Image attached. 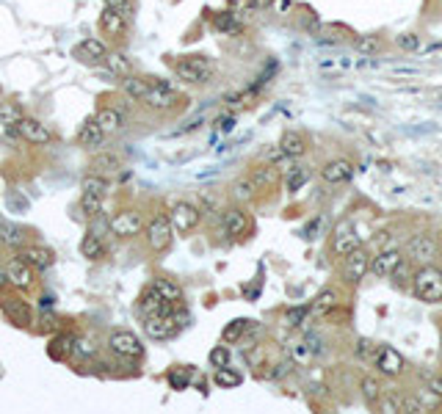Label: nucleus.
Segmentation results:
<instances>
[{
    "instance_id": "nucleus-27",
    "label": "nucleus",
    "mask_w": 442,
    "mask_h": 414,
    "mask_svg": "<svg viewBox=\"0 0 442 414\" xmlns=\"http://www.w3.org/2000/svg\"><path fill=\"white\" fill-rule=\"evenodd\" d=\"M103 64H105V72H108L111 78H119V80L136 72L133 61H130L125 53H119V50H108V55L103 58Z\"/></svg>"
},
{
    "instance_id": "nucleus-43",
    "label": "nucleus",
    "mask_w": 442,
    "mask_h": 414,
    "mask_svg": "<svg viewBox=\"0 0 442 414\" xmlns=\"http://www.w3.org/2000/svg\"><path fill=\"white\" fill-rule=\"evenodd\" d=\"M362 398H365L368 406H376V401L382 398V387H379L376 379H371V376L362 379Z\"/></svg>"
},
{
    "instance_id": "nucleus-54",
    "label": "nucleus",
    "mask_w": 442,
    "mask_h": 414,
    "mask_svg": "<svg viewBox=\"0 0 442 414\" xmlns=\"http://www.w3.org/2000/svg\"><path fill=\"white\" fill-rule=\"evenodd\" d=\"M423 401L421 398H401V412H423Z\"/></svg>"
},
{
    "instance_id": "nucleus-46",
    "label": "nucleus",
    "mask_w": 442,
    "mask_h": 414,
    "mask_svg": "<svg viewBox=\"0 0 442 414\" xmlns=\"http://www.w3.org/2000/svg\"><path fill=\"white\" fill-rule=\"evenodd\" d=\"M307 315H310V307H290V309L285 312V323H288L290 329H299V326L307 321Z\"/></svg>"
},
{
    "instance_id": "nucleus-10",
    "label": "nucleus",
    "mask_w": 442,
    "mask_h": 414,
    "mask_svg": "<svg viewBox=\"0 0 442 414\" xmlns=\"http://www.w3.org/2000/svg\"><path fill=\"white\" fill-rule=\"evenodd\" d=\"M14 254H17L22 262H28L36 276L44 273V271H50V268L55 265V251L47 249V246H39V243H22Z\"/></svg>"
},
{
    "instance_id": "nucleus-36",
    "label": "nucleus",
    "mask_w": 442,
    "mask_h": 414,
    "mask_svg": "<svg viewBox=\"0 0 442 414\" xmlns=\"http://www.w3.org/2000/svg\"><path fill=\"white\" fill-rule=\"evenodd\" d=\"M337 290H332V287H326V290H321L318 296H315V301H312V307H310V312L312 315H326V312H332L335 307H337Z\"/></svg>"
},
{
    "instance_id": "nucleus-35",
    "label": "nucleus",
    "mask_w": 442,
    "mask_h": 414,
    "mask_svg": "<svg viewBox=\"0 0 442 414\" xmlns=\"http://www.w3.org/2000/svg\"><path fill=\"white\" fill-rule=\"evenodd\" d=\"M80 254H83L86 260H100V257L105 254V240L89 229V232L83 235V240H80Z\"/></svg>"
},
{
    "instance_id": "nucleus-39",
    "label": "nucleus",
    "mask_w": 442,
    "mask_h": 414,
    "mask_svg": "<svg viewBox=\"0 0 442 414\" xmlns=\"http://www.w3.org/2000/svg\"><path fill=\"white\" fill-rule=\"evenodd\" d=\"M307 180H310V169H304V166H290V169H288V177H285V188H288L290 194H296V191H301V188L307 186Z\"/></svg>"
},
{
    "instance_id": "nucleus-48",
    "label": "nucleus",
    "mask_w": 442,
    "mask_h": 414,
    "mask_svg": "<svg viewBox=\"0 0 442 414\" xmlns=\"http://www.w3.org/2000/svg\"><path fill=\"white\" fill-rule=\"evenodd\" d=\"M285 161H290L279 147H268L265 152H263V163H271V166H279V163H285Z\"/></svg>"
},
{
    "instance_id": "nucleus-9",
    "label": "nucleus",
    "mask_w": 442,
    "mask_h": 414,
    "mask_svg": "<svg viewBox=\"0 0 442 414\" xmlns=\"http://www.w3.org/2000/svg\"><path fill=\"white\" fill-rule=\"evenodd\" d=\"M14 127H17L19 138H22L25 144H30V147H47V144L55 141V133H53L44 122H39V119H33V116H28V114H25Z\"/></svg>"
},
{
    "instance_id": "nucleus-49",
    "label": "nucleus",
    "mask_w": 442,
    "mask_h": 414,
    "mask_svg": "<svg viewBox=\"0 0 442 414\" xmlns=\"http://www.w3.org/2000/svg\"><path fill=\"white\" fill-rule=\"evenodd\" d=\"M208 359H211V365H213V368H224V365H229V348H227V345H216V348L211 351V357H208Z\"/></svg>"
},
{
    "instance_id": "nucleus-15",
    "label": "nucleus",
    "mask_w": 442,
    "mask_h": 414,
    "mask_svg": "<svg viewBox=\"0 0 442 414\" xmlns=\"http://www.w3.org/2000/svg\"><path fill=\"white\" fill-rule=\"evenodd\" d=\"M125 169V161L119 152L114 150H94L91 161H89V172L94 174H103V177H111V174H119Z\"/></svg>"
},
{
    "instance_id": "nucleus-38",
    "label": "nucleus",
    "mask_w": 442,
    "mask_h": 414,
    "mask_svg": "<svg viewBox=\"0 0 442 414\" xmlns=\"http://www.w3.org/2000/svg\"><path fill=\"white\" fill-rule=\"evenodd\" d=\"M213 381H216V387H221V390H235V387L243 381V376H240L238 370H232L229 365H224V368H216Z\"/></svg>"
},
{
    "instance_id": "nucleus-5",
    "label": "nucleus",
    "mask_w": 442,
    "mask_h": 414,
    "mask_svg": "<svg viewBox=\"0 0 442 414\" xmlns=\"http://www.w3.org/2000/svg\"><path fill=\"white\" fill-rule=\"evenodd\" d=\"M415 296L426 304H440L442 301V271L434 265H421L415 273Z\"/></svg>"
},
{
    "instance_id": "nucleus-41",
    "label": "nucleus",
    "mask_w": 442,
    "mask_h": 414,
    "mask_svg": "<svg viewBox=\"0 0 442 414\" xmlns=\"http://www.w3.org/2000/svg\"><path fill=\"white\" fill-rule=\"evenodd\" d=\"M103 202H105V197L83 194V191H80V213H83V218L89 221V218H94L97 213H103Z\"/></svg>"
},
{
    "instance_id": "nucleus-58",
    "label": "nucleus",
    "mask_w": 442,
    "mask_h": 414,
    "mask_svg": "<svg viewBox=\"0 0 442 414\" xmlns=\"http://www.w3.org/2000/svg\"><path fill=\"white\" fill-rule=\"evenodd\" d=\"M3 287H8V282H6V265L0 262V290H3Z\"/></svg>"
},
{
    "instance_id": "nucleus-52",
    "label": "nucleus",
    "mask_w": 442,
    "mask_h": 414,
    "mask_svg": "<svg viewBox=\"0 0 442 414\" xmlns=\"http://www.w3.org/2000/svg\"><path fill=\"white\" fill-rule=\"evenodd\" d=\"M376 406H379L384 414H396V412H401V398H396V395H390V398H384V401L379 398Z\"/></svg>"
},
{
    "instance_id": "nucleus-7",
    "label": "nucleus",
    "mask_w": 442,
    "mask_h": 414,
    "mask_svg": "<svg viewBox=\"0 0 442 414\" xmlns=\"http://www.w3.org/2000/svg\"><path fill=\"white\" fill-rule=\"evenodd\" d=\"M144 224L147 221H144L141 210H136V207H122L108 218V229L116 237H139L144 232Z\"/></svg>"
},
{
    "instance_id": "nucleus-57",
    "label": "nucleus",
    "mask_w": 442,
    "mask_h": 414,
    "mask_svg": "<svg viewBox=\"0 0 442 414\" xmlns=\"http://www.w3.org/2000/svg\"><path fill=\"white\" fill-rule=\"evenodd\" d=\"M249 3H251L254 8H268V6L274 3V0H249Z\"/></svg>"
},
{
    "instance_id": "nucleus-19",
    "label": "nucleus",
    "mask_w": 442,
    "mask_h": 414,
    "mask_svg": "<svg viewBox=\"0 0 442 414\" xmlns=\"http://www.w3.org/2000/svg\"><path fill=\"white\" fill-rule=\"evenodd\" d=\"M139 315H141V321L144 318H152V315H163L166 309H172V304H166L163 298H161V293L152 287V285H147L144 290H141V296H139Z\"/></svg>"
},
{
    "instance_id": "nucleus-28",
    "label": "nucleus",
    "mask_w": 442,
    "mask_h": 414,
    "mask_svg": "<svg viewBox=\"0 0 442 414\" xmlns=\"http://www.w3.org/2000/svg\"><path fill=\"white\" fill-rule=\"evenodd\" d=\"M279 150L293 161V158H301L307 152V138L299 133V130H285L282 138H279Z\"/></svg>"
},
{
    "instance_id": "nucleus-23",
    "label": "nucleus",
    "mask_w": 442,
    "mask_h": 414,
    "mask_svg": "<svg viewBox=\"0 0 442 414\" xmlns=\"http://www.w3.org/2000/svg\"><path fill=\"white\" fill-rule=\"evenodd\" d=\"M404 262V254L398 251V249H384L382 254H376L373 260H371V273H376V276H393L396 273V268Z\"/></svg>"
},
{
    "instance_id": "nucleus-30",
    "label": "nucleus",
    "mask_w": 442,
    "mask_h": 414,
    "mask_svg": "<svg viewBox=\"0 0 442 414\" xmlns=\"http://www.w3.org/2000/svg\"><path fill=\"white\" fill-rule=\"evenodd\" d=\"M211 22H213V28L221 30L224 36H238V33L243 30V25H240V19H238L235 11H216Z\"/></svg>"
},
{
    "instance_id": "nucleus-3",
    "label": "nucleus",
    "mask_w": 442,
    "mask_h": 414,
    "mask_svg": "<svg viewBox=\"0 0 442 414\" xmlns=\"http://www.w3.org/2000/svg\"><path fill=\"white\" fill-rule=\"evenodd\" d=\"M144 232H147V246L152 254H163L172 240H175V229H172V221H169V213L158 210L152 213V218L144 224Z\"/></svg>"
},
{
    "instance_id": "nucleus-32",
    "label": "nucleus",
    "mask_w": 442,
    "mask_h": 414,
    "mask_svg": "<svg viewBox=\"0 0 442 414\" xmlns=\"http://www.w3.org/2000/svg\"><path fill=\"white\" fill-rule=\"evenodd\" d=\"M229 197H232V202H238V205H249V202L257 199V188H254V183H251L249 177H240V180L232 183Z\"/></svg>"
},
{
    "instance_id": "nucleus-53",
    "label": "nucleus",
    "mask_w": 442,
    "mask_h": 414,
    "mask_svg": "<svg viewBox=\"0 0 442 414\" xmlns=\"http://www.w3.org/2000/svg\"><path fill=\"white\" fill-rule=\"evenodd\" d=\"M169 384H172L175 390H186V387H188V376L180 373V370H172V373H169Z\"/></svg>"
},
{
    "instance_id": "nucleus-56",
    "label": "nucleus",
    "mask_w": 442,
    "mask_h": 414,
    "mask_svg": "<svg viewBox=\"0 0 442 414\" xmlns=\"http://www.w3.org/2000/svg\"><path fill=\"white\" fill-rule=\"evenodd\" d=\"M429 390H432L437 398H442V376H437V379H432V381H429Z\"/></svg>"
},
{
    "instance_id": "nucleus-40",
    "label": "nucleus",
    "mask_w": 442,
    "mask_h": 414,
    "mask_svg": "<svg viewBox=\"0 0 442 414\" xmlns=\"http://www.w3.org/2000/svg\"><path fill=\"white\" fill-rule=\"evenodd\" d=\"M61 329V321H58V315L55 312H50V309H44L39 318H36V334H55Z\"/></svg>"
},
{
    "instance_id": "nucleus-16",
    "label": "nucleus",
    "mask_w": 442,
    "mask_h": 414,
    "mask_svg": "<svg viewBox=\"0 0 442 414\" xmlns=\"http://www.w3.org/2000/svg\"><path fill=\"white\" fill-rule=\"evenodd\" d=\"M108 50H111V44H108L105 39L89 36V39H83L80 44L72 47V55H75L78 61H83V64H100V61L108 55Z\"/></svg>"
},
{
    "instance_id": "nucleus-24",
    "label": "nucleus",
    "mask_w": 442,
    "mask_h": 414,
    "mask_svg": "<svg viewBox=\"0 0 442 414\" xmlns=\"http://www.w3.org/2000/svg\"><path fill=\"white\" fill-rule=\"evenodd\" d=\"M94 122L100 125V130H103L105 136H114V133H119V130L125 127V114H122L119 108H114V105H103V108L94 114Z\"/></svg>"
},
{
    "instance_id": "nucleus-37",
    "label": "nucleus",
    "mask_w": 442,
    "mask_h": 414,
    "mask_svg": "<svg viewBox=\"0 0 442 414\" xmlns=\"http://www.w3.org/2000/svg\"><path fill=\"white\" fill-rule=\"evenodd\" d=\"M108 177H103V174H94V172H89L83 180H80V191L83 194H97V197H105L108 194Z\"/></svg>"
},
{
    "instance_id": "nucleus-50",
    "label": "nucleus",
    "mask_w": 442,
    "mask_h": 414,
    "mask_svg": "<svg viewBox=\"0 0 442 414\" xmlns=\"http://www.w3.org/2000/svg\"><path fill=\"white\" fill-rule=\"evenodd\" d=\"M312 357H315V354H312V348L307 345V340H301V343L293 345V359H296V362H310Z\"/></svg>"
},
{
    "instance_id": "nucleus-42",
    "label": "nucleus",
    "mask_w": 442,
    "mask_h": 414,
    "mask_svg": "<svg viewBox=\"0 0 442 414\" xmlns=\"http://www.w3.org/2000/svg\"><path fill=\"white\" fill-rule=\"evenodd\" d=\"M22 116H25V111L19 102H14V100L0 102V125H17Z\"/></svg>"
},
{
    "instance_id": "nucleus-11",
    "label": "nucleus",
    "mask_w": 442,
    "mask_h": 414,
    "mask_svg": "<svg viewBox=\"0 0 442 414\" xmlns=\"http://www.w3.org/2000/svg\"><path fill=\"white\" fill-rule=\"evenodd\" d=\"M0 309H3V315H6V321L11 326H17V329H30L33 326V309H30V304L25 298L3 296L0 298Z\"/></svg>"
},
{
    "instance_id": "nucleus-6",
    "label": "nucleus",
    "mask_w": 442,
    "mask_h": 414,
    "mask_svg": "<svg viewBox=\"0 0 442 414\" xmlns=\"http://www.w3.org/2000/svg\"><path fill=\"white\" fill-rule=\"evenodd\" d=\"M169 221H172L175 235H191V232H197V226L202 224V207L180 199V202H175L172 210H169Z\"/></svg>"
},
{
    "instance_id": "nucleus-29",
    "label": "nucleus",
    "mask_w": 442,
    "mask_h": 414,
    "mask_svg": "<svg viewBox=\"0 0 442 414\" xmlns=\"http://www.w3.org/2000/svg\"><path fill=\"white\" fill-rule=\"evenodd\" d=\"M152 287L161 293V298H163L166 304H172V307L183 304V287H180L175 279H166V276H161V279H155V282H152Z\"/></svg>"
},
{
    "instance_id": "nucleus-34",
    "label": "nucleus",
    "mask_w": 442,
    "mask_h": 414,
    "mask_svg": "<svg viewBox=\"0 0 442 414\" xmlns=\"http://www.w3.org/2000/svg\"><path fill=\"white\" fill-rule=\"evenodd\" d=\"M22 243H25L22 229H19V226H14L11 221H3V218H0V246H6V249H11V251H17Z\"/></svg>"
},
{
    "instance_id": "nucleus-25",
    "label": "nucleus",
    "mask_w": 442,
    "mask_h": 414,
    "mask_svg": "<svg viewBox=\"0 0 442 414\" xmlns=\"http://www.w3.org/2000/svg\"><path fill=\"white\" fill-rule=\"evenodd\" d=\"M246 177L254 183V188H257V191H268V188H274V186L279 183V166L257 163V166H251V169H249V174H246Z\"/></svg>"
},
{
    "instance_id": "nucleus-13",
    "label": "nucleus",
    "mask_w": 442,
    "mask_h": 414,
    "mask_svg": "<svg viewBox=\"0 0 442 414\" xmlns=\"http://www.w3.org/2000/svg\"><path fill=\"white\" fill-rule=\"evenodd\" d=\"M97 28H100V36L105 42H122L127 39V19L111 8H103L100 17H97Z\"/></svg>"
},
{
    "instance_id": "nucleus-22",
    "label": "nucleus",
    "mask_w": 442,
    "mask_h": 414,
    "mask_svg": "<svg viewBox=\"0 0 442 414\" xmlns=\"http://www.w3.org/2000/svg\"><path fill=\"white\" fill-rule=\"evenodd\" d=\"M72 345H75V334L72 332H55L50 334V343H47V357L53 362H67L72 357Z\"/></svg>"
},
{
    "instance_id": "nucleus-59",
    "label": "nucleus",
    "mask_w": 442,
    "mask_h": 414,
    "mask_svg": "<svg viewBox=\"0 0 442 414\" xmlns=\"http://www.w3.org/2000/svg\"><path fill=\"white\" fill-rule=\"evenodd\" d=\"M440 351H442V345H440Z\"/></svg>"
},
{
    "instance_id": "nucleus-18",
    "label": "nucleus",
    "mask_w": 442,
    "mask_h": 414,
    "mask_svg": "<svg viewBox=\"0 0 442 414\" xmlns=\"http://www.w3.org/2000/svg\"><path fill=\"white\" fill-rule=\"evenodd\" d=\"M360 246V237H357V229H354V224L351 221H340L337 226H335V232H332V251L337 254V257H346L351 249H357Z\"/></svg>"
},
{
    "instance_id": "nucleus-26",
    "label": "nucleus",
    "mask_w": 442,
    "mask_h": 414,
    "mask_svg": "<svg viewBox=\"0 0 442 414\" xmlns=\"http://www.w3.org/2000/svg\"><path fill=\"white\" fill-rule=\"evenodd\" d=\"M373 362H376L379 373H384V376H398L404 370V357L396 348H390V345H382Z\"/></svg>"
},
{
    "instance_id": "nucleus-17",
    "label": "nucleus",
    "mask_w": 442,
    "mask_h": 414,
    "mask_svg": "<svg viewBox=\"0 0 442 414\" xmlns=\"http://www.w3.org/2000/svg\"><path fill=\"white\" fill-rule=\"evenodd\" d=\"M221 232L227 237H243L249 232V215L243 207H227L221 213Z\"/></svg>"
},
{
    "instance_id": "nucleus-21",
    "label": "nucleus",
    "mask_w": 442,
    "mask_h": 414,
    "mask_svg": "<svg viewBox=\"0 0 442 414\" xmlns=\"http://www.w3.org/2000/svg\"><path fill=\"white\" fill-rule=\"evenodd\" d=\"M105 133L100 130V125L94 122V116H89L83 125H80V130H78V147H83V150H89V152H94V150H103L105 147Z\"/></svg>"
},
{
    "instance_id": "nucleus-55",
    "label": "nucleus",
    "mask_w": 442,
    "mask_h": 414,
    "mask_svg": "<svg viewBox=\"0 0 442 414\" xmlns=\"http://www.w3.org/2000/svg\"><path fill=\"white\" fill-rule=\"evenodd\" d=\"M232 127H235V116H232V114L221 116V119H219V130H221V133H229Z\"/></svg>"
},
{
    "instance_id": "nucleus-4",
    "label": "nucleus",
    "mask_w": 442,
    "mask_h": 414,
    "mask_svg": "<svg viewBox=\"0 0 442 414\" xmlns=\"http://www.w3.org/2000/svg\"><path fill=\"white\" fill-rule=\"evenodd\" d=\"M108 351L116 354L122 362H141L144 359V343L130 329H114L108 334Z\"/></svg>"
},
{
    "instance_id": "nucleus-12",
    "label": "nucleus",
    "mask_w": 442,
    "mask_h": 414,
    "mask_svg": "<svg viewBox=\"0 0 442 414\" xmlns=\"http://www.w3.org/2000/svg\"><path fill=\"white\" fill-rule=\"evenodd\" d=\"M368 268H371V254H368L362 246L351 249V251L343 257V279H346L348 285H360V282L365 279Z\"/></svg>"
},
{
    "instance_id": "nucleus-33",
    "label": "nucleus",
    "mask_w": 442,
    "mask_h": 414,
    "mask_svg": "<svg viewBox=\"0 0 442 414\" xmlns=\"http://www.w3.org/2000/svg\"><path fill=\"white\" fill-rule=\"evenodd\" d=\"M251 326H254V321H246V318L229 321V323L224 326V332H221V343H227V345H232V343H240V340H243V334H246Z\"/></svg>"
},
{
    "instance_id": "nucleus-45",
    "label": "nucleus",
    "mask_w": 442,
    "mask_h": 414,
    "mask_svg": "<svg viewBox=\"0 0 442 414\" xmlns=\"http://www.w3.org/2000/svg\"><path fill=\"white\" fill-rule=\"evenodd\" d=\"M105 8H111V11H116V14H122L125 19H130L133 14H136V0H105Z\"/></svg>"
},
{
    "instance_id": "nucleus-51",
    "label": "nucleus",
    "mask_w": 442,
    "mask_h": 414,
    "mask_svg": "<svg viewBox=\"0 0 442 414\" xmlns=\"http://www.w3.org/2000/svg\"><path fill=\"white\" fill-rule=\"evenodd\" d=\"M396 42L404 50H421V36H415V33H401V36H396Z\"/></svg>"
},
{
    "instance_id": "nucleus-2",
    "label": "nucleus",
    "mask_w": 442,
    "mask_h": 414,
    "mask_svg": "<svg viewBox=\"0 0 442 414\" xmlns=\"http://www.w3.org/2000/svg\"><path fill=\"white\" fill-rule=\"evenodd\" d=\"M213 61L208 55H186L175 64V75L188 86H205L213 80Z\"/></svg>"
},
{
    "instance_id": "nucleus-20",
    "label": "nucleus",
    "mask_w": 442,
    "mask_h": 414,
    "mask_svg": "<svg viewBox=\"0 0 442 414\" xmlns=\"http://www.w3.org/2000/svg\"><path fill=\"white\" fill-rule=\"evenodd\" d=\"M354 177V163L346 161V158H337V161H329L324 169H321V180L326 186H343Z\"/></svg>"
},
{
    "instance_id": "nucleus-1",
    "label": "nucleus",
    "mask_w": 442,
    "mask_h": 414,
    "mask_svg": "<svg viewBox=\"0 0 442 414\" xmlns=\"http://www.w3.org/2000/svg\"><path fill=\"white\" fill-rule=\"evenodd\" d=\"M139 102H141L144 108L155 111V114H169V111L180 108V105L186 102V97L177 91V86H175V83L161 80V78H152L150 89L144 91V97H141Z\"/></svg>"
},
{
    "instance_id": "nucleus-8",
    "label": "nucleus",
    "mask_w": 442,
    "mask_h": 414,
    "mask_svg": "<svg viewBox=\"0 0 442 414\" xmlns=\"http://www.w3.org/2000/svg\"><path fill=\"white\" fill-rule=\"evenodd\" d=\"M3 265H6V282H8V287H14L17 293H28V290L36 287V273H33V268H30L28 262H22L17 254H11Z\"/></svg>"
},
{
    "instance_id": "nucleus-47",
    "label": "nucleus",
    "mask_w": 442,
    "mask_h": 414,
    "mask_svg": "<svg viewBox=\"0 0 442 414\" xmlns=\"http://www.w3.org/2000/svg\"><path fill=\"white\" fill-rule=\"evenodd\" d=\"M376 354H379V345H376L373 340H368V337L357 340V357H360V359L371 362V359H376Z\"/></svg>"
},
{
    "instance_id": "nucleus-44",
    "label": "nucleus",
    "mask_w": 442,
    "mask_h": 414,
    "mask_svg": "<svg viewBox=\"0 0 442 414\" xmlns=\"http://www.w3.org/2000/svg\"><path fill=\"white\" fill-rule=\"evenodd\" d=\"M379 47H382L379 36H357V39H354V50L362 53V55H373Z\"/></svg>"
},
{
    "instance_id": "nucleus-14",
    "label": "nucleus",
    "mask_w": 442,
    "mask_h": 414,
    "mask_svg": "<svg viewBox=\"0 0 442 414\" xmlns=\"http://www.w3.org/2000/svg\"><path fill=\"white\" fill-rule=\"evenodd\" d=\"M440 254V246L432 235H415L409 243H407V257L418 265H432Z\"/></svg>"
},
{
    "instance_id": "nucleus-31",
    "label": "nucleus",
    "mask_w": 442,
    "mask_h": 414,
    "mask_svg": "<svg viewBox=\"0 0 442 414\" xmlns=\"http://www.w3.org/2000/svg\"><path fill=\"white\" fill-rule=\"evenodd\" d=\"M150 83H152V78H144V75H127V78H122V91L130 97V100H141L144 97V91L150 89Z\"/></svg>"
}]
</instances>
